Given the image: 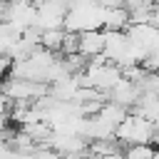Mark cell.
I'll use <instances>...</instances> for the list:
<instances>
[{"instance_id":"2e32d148","label":"cell","mask_w":159,"mask_h":159,"mask_svg":"<svg viewBox=\"0 0 159 159\" xmlns=\"http://www.w3.org/2000/svg\"><path fill=\"white\" fill-rule=\"evenodd\" d=\"M144 2H147V0H124V7L132 12V10H137L139 5H144Z\"/></svg>"},{"instance_id":"d6986e66","label":"cell","mask_w":159,"mask_h":159,"mask_svg":"<svg viewBox=\"0 0 159 159\" xmlns=\"http://www.w3.org/2000/svg\"><path fill=\"white\" fill-rule=\"evenodd\" d=\"M0 2H7V0H0Z\"/></svg>"},{"instance_id":"7c38bea8","label":"cell","mask_w":159,"mask_h":159,"mask_svg":"<svg viewBox=\"0 0 159 159\" xmlns=\"http://www.w3.org/2000/svg\"><path fill=\"white\" fill-rule=\"evenodd\" d=\"M139 89L147 92V94H159V72H149L147 70V75L139 82Z\"/></svg>"},{"instance_id":"ac0fdd59","label":"cell","mask_w":159,"mask_h":159,"mask_svg":"<svg viewBox=\"0 0 159 159\" xmlns=\"http://www.w3.org/2000/svg\"><path fill=\"white\" fill-rule=\"evenodd\" d=\"M2 20H5V17H2V7H0V22H2Z\"/></svg>"},{"instance_id":"6da1fadb","label":"cell","mask_w":159,"mask_h":159,"mask_svg":"<svg viewBox=\"0 0 159 159\" xmlns=\"http://www.w3.org/2000/svg\"><path fill=\"white\" fill-rule=\"evenodd\" d=\"M104 12L97 0H70V10L65 15L67 32H84V30H104Z\"/></svg>"},{"instance_id":"5bb4252c","label":"cell","mask_w":159,"mask_h":159,"mask_svg":"<svg viewBox=\"0 0 159 159\" xmlns=\"http://www.w3.org/2000/svg\"><path fill=\"white\" fill-rule=\"evenodd\" d=\"M12 62H15V60H12L10 55H0V80H5V77L12 72Z\"/></svg>"},{"instance_id":"8fae6325","label":"cell","mask_w":159,"mask_h":159,"mask_svg":"<svg viewBox=\"0 0 159 159\" xmlns=\"http://www.w3.org/2000/svg\"><path fill=\"white\" fill-rule=\"evenodd\" d=\"M154 147L152 144H132L127 152H122V159H152Z\"/></svg>"},{"instance_id":"9c48e42d","label":"cell","mask_w":159,"mask_h":159,"mask_svg":"<svg viewBox=\"0 0 159 159\" xmlns=\"http://www.w3.org/2000/svg\"><path fill=\"white\" fill-rule=\"evenodd\" d=\"M129 10L127 7H107L104 12V30H127L129 27Z\"/></svg>"},{"instance_id":"9a60e30c","label":"cell","mask_w":159,"mask_h":159,"mask_svg":"<svg viewBox=\"0 0 159 159\" xmlns=\"http://www.w3.org/2000/svg\"><path fill=\"white\" fill-rule=\"evenodd\" d=\"M102 7H124V0H97Z\"/></svg>"},{"instance_id":"e0dca14e","label":"cell","mask_w":159,"mask_h":159,"mask_svg":"<svg viewBox=\"0 0 159 159\" xmlns=\"http://www.w3.org/2000/svg\"><path fill=\"white\" fill-rule=\"evenodd\" d=\"M152 159H159V149H154V154H152Z\"/></svg>"},{"instance_id":"8992f818","label":"cell","mask_w":159,"mask_h":159,"mask_svg":"<svg viewBox=\"0 0 159 159\" xmlns=\"http://www.w3.org/2000/svg\"><path fill=\"white\" fill-rule=\"evenodd\" d=\"M139 94H142L139 84H137V82H132V80H127L124 75H122V80H119V82L107 92V97H109L112 102H117V104H122V107H127V109H132V107L137 104Z\"/></svg>"},{"instance_id":"ba28073f","label":"cell","mask_w":159,"mask_h":159,"mask_svg":"<svg viewBox=\"0 0 159 159\" xmlns=\"http://www.w3.org/2000/svg\"><path fill=\"white\" fill-rule=\"evenodd\" d=\"M132 112H137V114H142V117H147L149 122H159V94H147V92H142L139 94V99H137V104L132 107Z\"/></svg>"},{"instance_id":"52a82bcc","label":"cell","mask_w":159,"mask_h":159,"mask_svg":"<svg viewBox=\"0 0 159 159\" xmlns=\"http://www.w3.org/2000/svg\"><path fill=\"white\" fill-rule=\"evenodd\" d=\"M104 52V30H84L80 32V55L87 60L99 57Z\"/></svg>"},{"instance_id":"7a4b0ae2","label":"cell","mask_w":159,"mask_h":159,"mask_svg":"<svg viewBox=\"0 0 159 159\" xmlns=\"http://www.w3.org/2000/svg\"><path fill=\"white\" fill-rule=\"evenodd\" d=\"M114 137L122 144H127V147H132V144H152V139H154V122H149L147 117L132 112V114H127L122 119V124L117 127Z\"/></svg>"},{"instance_id":"5b68a950","label":"cell","mask_w":159,"mask_h":159,"mask_svg":"<svg viewBox=\"0 0 159 159\" xmlns=\"http://www.w3.org/2000/svg\"><path fill=\"white\" fill-rule=\"evenodd\" d=\"M129 35L127 30H104V57L114 65H124L127 62V52H129Z\"/></svg>"},{"instance_id":"30bf717a","label":"cell","mask_w":159,"mask_h":159,"mask_svg":"<svg viewBox=\"0 0 159 159\" xmlns=\"http://www.w3.org/2000/svg\"><path fill=\"white\" fill-rule=\"evenodd\" d=\"M65 32H67L65 27H52V30H42L40 45L60 55V50H62V40H65Z\"/></svg>"},{"instance_id":"277c9868","label":"cell","mask_w":159,"mask_h":159,"mask_svg":"<svg viewBox=\"0 0 159 159\" xmlns=\"http://www.w3.org/2000/svg\"><path fill=\"white\" fill-rule=\"evenodd\" d=\"M127 35L147 57L159 52V27L157 25H152V22H129Z\"/></svg>"},{"instance_id":"4fadbf2b","label":"cell","mask_w":159,"mask_h":159,"mask_svg":"<svg viewBox=\"0 0 159 159\" xmlns=\"http://www.w3.org/2000/svg\"><path fill=\"white\" fill-rule=\"evenodd\" d=\"M75 52H80V32H65L60 55H75Z\"/></svg>"},{"instance_id":"3957f363","label":"cell","mask_w":159,"mask_h":159,"mask_svg":"<svg viewBox=\"0 0 159 159\" xmlns=\"http://www.w3.org/2000/svg\"><path fill=\"white\" fill-rule=\"evenodd\" d=\"M2 17L5 22L15 25L17 30H27L37 20V2L35 0H7L2 5Z\"/></svg>"}]
</instances>
